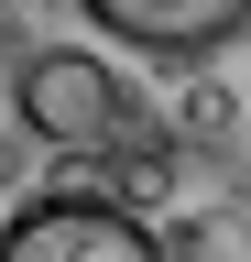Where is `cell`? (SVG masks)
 I'll return each mask as SVG.
<instances>
[{"instance_id":"cell-1","label":"cell","mask_w":251,"mask_h":262,"mask_svg":"<svg viewBox=\"0 0 251 262\" xmlns=\"http://www.w3.org/2000/svg\"><path fill=\"white\" fill-rule=\"evenodd\" d=\"M11 120L44 153H77V164H131L153 142V110L131 98V77L87 44H22L11 55Z\"/></svg>"},{"instance_id":"cell-2","label":"cell","mask_w":251,"mask_h":262,"mask_svg":"<svg viewBox=\"0 0 251 262\" xmlns=\"http://www.w3.org/2000/svg\"><path fill=\"white\" fill-rule=\"evenodd\" d=\"M0 262H164V241L109 186H33L0 219Z\"/></svg>"},{"instance_id":"cell-3","label":"cell","mask_w":251,"mask_h":262,"mask_svg":"<svg viewBox=\"0 0 251 262\" xmlns=\"http://www.w3.org/2000/svg\"><path fill=\"white\" fill-rule=\"evenodd\" d=\"M77 22L142 66H208L251 33V0H77Z\"/></svg>"},{"instance_id":"cell-4","label":"cell","mask_w":251,"mask_h":262,"mask_svg":"<svg viewBox=\"0 0 251 262\" xmlns=\"http://www.w3.org/2000/svg\"><path fill=\"white\" fill-rule=\"evenodd\" d=\"M22 153H33V131H22V120H11V66H0V186H11V175H22Z\"/></svg>"},{"instance_id":"cell-5","label":"cell","mask_w":251,"mask_h":262,"mask_svg":"<svg viewBox=\"0 0 251 262\" xmlns=\"http://www.w3.org/2000/svg\"><path fill=\"white\" fill-rule=\"evenodd\" d=\"M0 11H11V0H0Z\"/></svg>"}]
</instances>
